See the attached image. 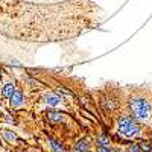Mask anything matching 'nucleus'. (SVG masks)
I'll use <instances>...</instances> for the list:
<instances>
[{
    "label": "nucleus",
    "mask_w": 152,
    "mask_h": 152,
    "mask_svg": "<svg viewBox=\"0 0 152 152\" xmlns=\"http://www.w3.org/2000/svg\"><path fill=\"white\" fill-rule=\"evenodd\" d=\"M49 143L52 145V149L55 151V152H62V148L59 146V143H56L55 140H49Z\"/></svg>",
    "instance_id": "6e6552de"
},
{
    "label": "nucleus",
    "mask_w": 152,
    "mask_h": 152,
    "mask_svg": "<svg viewBox=\"0 0 152 152\" xmlns=\"http://www.w3.org/2000/svg\"><path fill=\"white\" fill-rule=\"evenodd\" d=\"M129 108H131V113H132V117L135 120H146V119H149L151 113H152L151 102L146 97H134V99H131Z\"/></svg>",
    "instance_id": "f257e3e1"
},
{
    "label": "nucleus",
    "mask_w": 152,
    "mask_h": 152,
    "mask_svg": "<svg viewBox=\"0 0 152 152\" xmlns=\"http://www.w3.org/2000/svg\"><path fill=\"white\" fill-rule=\"evenodd\" d=\"M117 128H119V134L123 137L132 138L135 135L140 134V126L134 120V117H120L117 122Z\"/></svg>",
    "instance_id": "f03ea898"
},
{
    "label": "nucleus",
    "mask_w": 152,
    "mask_h": 152,
    "mask_svg": "<svg viewBox=\"0 0 152 152\" xmlns=\"http://www.w3.org/2000/svg\"><path fill=\"white\" fill-rule=\"evenodd\" d=\"M23 102H24L23 93L15 90V93L12 94V97H11V105H12V107H20V105H23Z\"/></svg>",
    "instance_id": "20e7f679"
},
{
    "label": "nucleus",
    "mask_w": 152,
    "mask_h": 152,
    "mask_svg": "<svg viewBox=\"0 0 152 152\" xmlns=\"http://www.w3.org/2000/svg\"><path fill=\"white\" fill-rule=\"evenodd\" d=\"M47 119L52 122V123H56V122H59V119H61V113H58V111H49V114H47Z\"/></svg>",
    "instance_id": "423d86ee"
},
{
    "label": "nucleus",
    "mask_w": 152,
    "mask_h": 152,
    "mask_svg": "<svg viewBox=\"0 0 152 152\" xmlns=\"http://www.w3.org/2000/svg\"><path fill=\"white\" fill-rule=\"evenodd\" d=\"M140 151H143V152H151V151H152V146H151V143H146V142H143V143L140 145Z\"/></svg>",
    "instance_id": "9d476101"
},
{
    "label": "nucleus",
    "mask_w": 152,
    "mask_h": 152,
    "mask_svg": "<svg viewBox=\"0 0 152 152\" xmlns=\"http://www.w3.org/2000/svg\"><path fill=\"white\" fill-rule=\"evenodd\" d=\"M140 151V148H138L137 145H132V146H129V149H128V152H138Z\"/></svg>",
    "instance_id": "9b49d317"
},
{
    "label": "nucleus",
    "mask_w": 152,
    "mask_h": 152,
    "mask_svg": "<svg viewBox=\"0 0 152 152\" xmlns=\"http://www.w3.org/2000/svg\"><path fill=\"white\" fill-rule=\"evenodd\" d=\"M5 137H6V140L9 142V143H12V142H15V135H14V132H11V131H6L5 132Z\"/></svg>",
    "instance_id": "1a4fd4ad"
},
{
    "label": "nucleus",
    "mask_w": 152,
    "mask_h": 152,
    "mask_svg": "<svg viewBox=\"0 0 152 152\" xmlns=\"http://www.w3.org/2000/svg\"><path fill=\"white\" fill-rule=\"evenodd\" d=\"M15 93V85L14 84H5V87L2 88V94H3V97H6V99H11L12 97V94Z\"/></svg>",
    "instance_id": "39448f33"
},
{
    "label": "nucleus",
    "mask_w": 152,
    "mask_h": 152,
    "mask_svg": "<svg viewBox=\"0 0 152 152\" xmlns=\"http://www.w3.org/2000/svg\"><path fill=\"white\" fill-rule=\"evenodd\" d=\"M44 100H46V104H47L49 107H56V105H59V104L62 102V97H59V96L55 94V93H49V94H46Z\"/></svg>",
    "instance_id": "7ed1b4c3"
},
{
    "label": "nucleus",
    "mask_w": 152,
    "mask_h": 152,
    "mask_svg": "<svg viewBox=\"0 0 152 152\" xmlns=\"http://www.w3.org/2000/svg\"><path fill=\"white\" fill-rule=\"evenodd\" d=\"M87 149H88V145H87L85 140H82V142H79L78 145H76V151H79V152H85Z\"/></svg>",
    "instance_id": "0eeeda50"
}]
</instances>
